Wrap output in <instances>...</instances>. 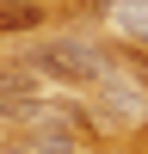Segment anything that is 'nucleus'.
Masks as SVG:
<instances>
[{
	"instance_id": "f257e3e1",
	"label": "nucleus",
	"mask_w": 148,
	"mask_h": 154,
	"mask_svg": "<svg viewBox=\"0 0 148 154\" xmlns=\"http://www.w3.org/2000/svg\"><path fill=\"white\" fill-rule=\"evenodd\" d=\"M31 68L49 74V80H62V86H99V80H111V56L105 49H86V43H43L31 56Z\"/></svg>"
},
{
	"instance_id": "f03ea898",
	"label": "nucleus",
	"mask_w": 148,
	"mask_h": 154,
	"mask_svg": "<svg viewBox=\"0 0 148 154\" xmlns=\"http://www.w3.org/2000/svg\"><path fill=\"white\" fill-rule=\"evenodd\" d=\"M31 93H37V80H31L25 68H0V117L31 111Z\"/></svg>"
},
{
	"instance_id": "7ed1b4c3",
	"label": "nucleus",
	"mask_w": 148,
	"mask_h": 154,
	"mask_svg": "<svg viewBox=\"0 0 148 154\" xmlns=\"http://www.w3.org/2000/svg\"><path fill=\"white\" fill-rule=\"evenodd\" d=\"M43 25V0H0V37H19Z\"/></svg>"
},
{
	"instance_id": "20e7f679",
	"label": "nucleus",
	"mask_w": 148,
	"mask_h": 154,
	"mask_svg": "<svg viewBox=\"0 0 148 154\" xmlns=\"http://www.w3.org/2000/svg\"><path fill=\"white\" fill-rule=\"evenodd\" d=\"M111 12L130 37H148V0H111Z\"/></svg>"
},
{
	"instance_id": "39448f33",
	"label": "nucleus",
	"mask_w": 148,
	"mask_h": 154,
	"mask_svg": "<svg viewBox=\"0 0 148 154\" xmlns=\"http://www.w3.org/2000/svg\"><path fill=\"white\" fill-rule=\"evenodd\" d=\"M31 148L37 154H68L74 148V130H68V123H43V130L31 136Z\"/></svg>"
}]
</instances>
